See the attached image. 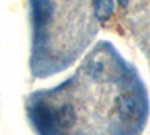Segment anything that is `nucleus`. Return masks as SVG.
Returning a JSON list of instances; mask_svg holds the SVG:
<instances>
[{
	"instance_id": "1",
	"label": "nucleus",
	"mask_w": 150,
	"mask_h": 135,
	"mask_svg": "<svg viewBox=\"0 0 150 135\" xmlns=\"http://www.w3.org/2000/svg\"><path fill=\"white\" fill-rule=\"evenodd\" d=\"M116 107L119 116L125 120H134L140 116V102L131 93H125L119 96L116 101Z\"/></svg>"
},
{
	"instance_id": "2",
	"label": "nucleus",
	"mask_w": 150,
	"mask_h": 135,
	"mask_svg": "<svg viewBox=\"0 0 150 135\" xmlns=\"http://www.w3.org/2000/svg\"><path fill=\"white\" fill-rule=\"evenodd\" d=\"M51 119L60 128L69 129L75 125V122H77V114H75V110H74L72 105H63V107L54 110L51 113Z\"/></svg>"
},
{
	"instance_id": "3",
	"label": "nucleus",
	"mask_w": 150,
	"mask_h": 135,
	"mask_svg": "<svg viewBox=\"0 0 150 135\" xmlns=\"http://www.w3.org/2000/svg\"><path fill=\"white\" fill-rule=\"evenodd\" d=\"M93 9H95L96 18L99 21L105 23L111 17L112 11H114V2H112V0H95Z\"/></svg>"
},
{
	"instance_id": "4",
	"label": "nucleus",
	"mask_w": 150,
	"mask_h": 135,
	"mask_svg": "<svg viewBox=\"0 0 150 135\" xmlns=\"http://www.w3.org/2000/svg\"><path fill=\"white\" fill-rule=\"evenodd\" d=\"M51 18V5L45 0H41L36 6V23H39V26H45Z\"/></svg>"
},
{
	"instance_id": "5",
	"label": "nucleus",
	"mask_w": 150,
	"mask_h": 135,
	"mask_svg": "<svg viewBox=\"0 0 150 135\" xmlns=\"http://www.w3.org/2000/svg\"><path fill=\"white\" fill-rule=\"evenodd\" d=\"M119 2H120V5H122V6H126L129 0H119Z\"/></svg>"
}]
</instances>
